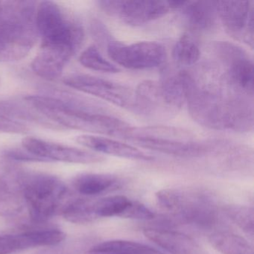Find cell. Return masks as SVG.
<instances>
[{
  "label": "cell",
  "instance_id": "6da1fadb",
  "mask_svg": "<svg viewBox=\"0 0 254 254\" xmlns=\"http://www.w3.org/2000/svg\"><path fill=\"white\" fill-rule=\"evenodd\" d=\"M209 72V78L199 79L182 71L191 117L200 126L214 130H252V97L236 88L225 73L221 75L213 69Z\"/></svg>",
  "mask_w": 254,
  "mask_h": 254
},
{
  "label": "cell",
  "instance_id": "7a4b0ae2",
  "mask_svg": "<svg viewBox=\"0 0 254 254\" xmlns=\"http://www.w3.org/2000/svg\"><path fill=\"white\" fill-rule=\"evenodd\" d=\"M35 26L42 44L32 62V70L44 79H57L82 46L84 29L79 22L52 1L37 5Z\"/></svg>",
  "mask_w": 254,
  "mask_h": 254
},
{
  "label": "cell",
  "instance_id": "3957f363",
  "mask_svg": "<svg viewBox=\"0 0 254 254\" xmlns=\"http://www.w3.org/2000/svg\"><path fill=\"white\" fill-rule=\"evenodd\" d=\"M26 103L62 128L125 139L130 129L126 122L106 114L102 107L68 92L28 96Z\"/></svg>",
  "mask_w": 254,
  "mask_h": 254
},
{
  "label": "cell",
  "instance_id": "277c9868",
  "mask_svg": "<svg viewBox=\"0 0 254 254\" xmlns=\"http://www.w3.org/2000/svg\"><path fill=\"white\" fill-rule=\"evenodd\" d=\"M36 2H0V62L24 59L38 40Z\"/></svg>",
  "mask_w": 254,
  "mask_h": 254
},
{
  "label": "cell",
  "instance_id": "5b68a950",
  "mask_svg": "<svg viewBox=\"0 0 254 254\" xmlns=\"http://www.w3.org/2000/svg\"><path fill=\"white\" fill-rule=\"evenodd\" d=\"M23 184L25 205L34 222H46L62 213L71 200L66 184L53 175L25 169Z\"/></svg>",
  "mask_w": 254,
  "mask_h": 254
},
{
  "label": "cell",
  "instance_id": "8992f818",
  "mask_svg": "<svg viewBox=\"0 0 254 254\" xmlns=\"http://www.w3.org/2000/svg\"><path fill=\"white\" fill-rule=\"evenodd\" d=\"M160 207L181 221L201 228H210L217 222L216 206L208 194L180 189H163L156 193Z\"/></svg>",
  "mask_w": 254,
  "mask_h": 254
},
{
  "label": "cell",
  "instance_id": "52a82bcc",
  "mask_svg": "<svg viewBox=\"0 0 254 254\" xmlns=\"http://www.w3.org/2000/svg\"><path fill=\"white\" fill-rule=\"evenodd\" d=\"M126 139L157 152L179 157H197L207 151V145L193 141L187 132L172 127H131Z\"/></svg>",
  "mask_w": 254,
  "mask_h": 254
},
{
  "label": "cell",
  "instance_id": "ba28073f",
  "mask_svg": "<svg viewBox=\"0 0 254 254\" xmlns=\"http://www.w3.org/2000/svg\"><path fill=\"white\" fill-rule=\"evenodd\" d=\"M64 82L71 88L137 114L136 91L127 86L84 74H72Z\"/></svg>",
  "mask_w": 254,
  "mask_h": 254
},
{
  "label": "cell",
  "instance_id": "9c48e42d",
  "mask_svg": "<svg viewBox=\"0 0 254 254\" xmlns=\"http://www.w3.org/2000/svg\"><path fill=\"white\" fill-rule=\"evenodd\" d=\"M107 51L117 64L134 70L158 67L166 59L165 47L152 41L126 44L112 40L107 44Z\"/></svg>",
  "mask_w": 254,
  "mask_h": 254
},
{
  "label": "cell",
  "instance_id": "30bf717a",
  "mask_svg": "<svg viewBox=\"0 0 254 254\" xmlns=\"http://www.w3.org/2000/svg\"><path fill=\"white\" fill-rule=\"evenodd\" d=\"M98 4L107 14L133 26L154 21L172 10L169 1L111 0L99 1Z\"/></svg>",
  "mask_w": 254,
  "mask_h": 254
},
{
  "label": "cell",
  "instance_id": "8fae6325",
  "mask_svg": "<svg viewBox=\"0 0 254 254\" xmlns=\"http://www.w3.org/2000/svg\"><path fill=\"white\" fill-rule=\"evenodd\" d=\"M218 59L226 68V75L232 84L248 96L254 95V64L241 47L228 42L214 44Z\"/></svg>",
  "mask_w": 254,
  "mask_h": 254
},
{
  "label": "cell",
  "instance_id": "7c38bea8",
  "mask_svg": "<svg viewBox=\"0 0 254 254\" xmlns=\"http://www.w3.org/2000/svg\"><path fill=\"white\" fill-rule=\"evenodd\" d=\"M18 163L0 155V216L12 218L24 209L23 173Z\"/></svg>",
  "mask_w": 254,
  "mask_h": 254
},
{
  "label": "cell",
  "instance_id": "4fadbf2b",
  "mask_svg": "<svg viewBox=\"0 0 254 254\" xmlns=\"http://www.w3.org/2000/svg\"><path fill=\"white\" fill-rule=\"evenodd\" d=\"M216 9L226 31L236 40L253 47L254 5L249 1H217Z\"/></svg>",
  "mask_w": 254,
  "mask_h": 254
},
{
  "label": "cell",
  "instance_id": "5bb4252c",
  "mask_svg": "<svg viewBox=\"0 0 254 254\" xmlns=\"http://www.w3.org/2000/svg\"><path fill=\"white\" fill-rule=\"evenodd\" d=\"M22 145L26 151L46 162L94 164L105 160L102 156L95 153L38 138H24L22 141Z\"/></svg>",
  "mask_w": 254,
  "mask_h": 254
},
{
  "label": "cell",
  "instance_id": "9a60e30c",
  "mask_svg": "<svg viewBox=\"0 0 254 254\" xmlns=\"http://www.w3.org/2000/svg\"><path fill=\"white\" fill-rule=\"evenodd\" d=\"M65 237V233L57 229L0 236V254H11L39 247L53 246L63 242Z\"/></svg>",
  "mask_w": 254,
  "mask_h": 254
},
{
  "label": "cell",
  "instance_id": "2e32d148",
  "mask_svg": "<svg viewBox=\"0 0 254 254\" xmlns=\"http://www.w3.org/2000/svg\"><path fill=\"white\" fill-rule=\"evenodd\" d=\"M147 239L170 254H205L201 247L190 236L175 230L146 228Z\"/></svg>",
  "mask_w": 254,
  "mask_h": 254
},
{
  "label": "cell",
  "instance_id": "e0dca14e",
  "mask_svg": "<svg viewBox=\"0 0 254 254\" xmlns=\"http://www.w3.org/2000/svg\"><path fill=\"white\" fill-rule=\"evenodd\" d=\"M75 141L79 145L90 148L96 152L109 154L130 160L151 161L154 157L148 155L133 145L96 135L83 134L77 136Z\"/></svg>",
  "mask_w": 254,
  "mask_h": 254
},
{
  "label": "cell",
  "instance_id": "ac0fdd59",
  "mask_svg": "<svg viewBox=\"0 0 254 254\" xmlns=\"http://www.w3.org/2000/svg\"><path fill=\"white\" fill-rule=\"evenodd\" d=\"M179 11L190 29L196 31L210 30L216 20V2L184 1Z\"/></svg>",
  "mask_w": 254,
  "mask_h": 254
},
{
  "label": "cell",
  "instance_id": "d6986e66",
  "mask_svg": "<svg viewBox=\"0 0 254 254\" xmlns=\"http://www.w3.org/2000/svg\"><path fill=\"white\" fill-rule=\"evenodd\" d=\"M118 184V179L116 177L108 174H80L72 181L74 190L86 196L103 194L113 190Z\"/></svg>",
  "mask_w": 254,
  "mask_h": 254
},
{
  "label": "cell",
  "instance_id": "ffe728a7",
  "mask_svg": "<svg viewBox=\"0 0 254 254\" xmlns=\"http://www.w3.org/2000/svg\"><path fill=\"white\" fill-rule=\"evenodd\" d=\"M131 203L132 200L124 195L108 196L96 200H87V212L92 221L100 218H123Z\"/></svg>",
  "mask_w": 254,
  "mask_h": 254
},
{
  "label": "cell",
  "instance_id": "44dd1931",
  "mask_svg": "<svg viewBox=\"0 0 254 254\" xmlns=\"http://www.w3.org/2000/svg\"><path fill=\"white\" fill-rule=\"evenodd\" d=\"M0 114L17 122H19L18 120H25L47 128L54 130L64 129L47 120L33 108L31 110V107L30 108H26L23 105L12 101H0Z\"/></svg>",
  "mask_w": 254,
  "mask_h": 254
},
{
  "label": "cell",
  "instance_id": "7402d4cb",
  "mask_svg": "<svg viewBox=\"0 0 254 254\" xmlns=\"http://www.w3.org/2000/svg\"><path fill=\"white\" fill-rule=\"evenodd\" d=\"M209 242L222 254H254L249 242L242 236L229 232H215L209 236Z\"/></svg>",
  "mask_w": 254,
  "mask_h": 254
},
{
  "label": "cell",
  "instance_id": "603a6c76",
  "mask_svg": "<svg viewBox=\"0 0 254 254\" xmlns=\"http://www.w3.org/2000/svg\"><path fill=\"white\" fill-rule=\"evenodd\" d=\"M90 253H106L119 254H164L158 250L137 242L126 240H111L98 244L90 249Z\"/></svg>",
  "mask_w": 254,
  "mask_h": 254
},
{
  "label": "cell",
  "instance_id": "cb8c5ba5",
  "mask_svg": "<svg viewBox=\"0 0 254 254\" xmlns=\"http://www.w3.org/2000/svg\"><path fill=\"white\" fill-rule=\"evenodd\" d=\"M200 52L196 41L189 33H184L174 46L172 57L178 66H190L200 59Z\"/></svg>",
  "mask_w": 254,
  "mask_h": 254
},
{
  "label": "cell",
  "instance_id": "d4e9b609",
  "mask_svg": "<svg viewBox=\"0 0 254 254\" xmlns=\"http://www.w3.org/2000/svg\"><path fill=\"white\" fill-rule=\"evenodd\" d=\"M229 219L251 238L254 235V209L245 205L230 204L224 207Z\"/></svg>",
  "mask_w": 254,
  "mask_h": 254
},
{
  "label": "cell",
  "instance_id": "484cf974",
  "mask_svg": "<svg viewBox=\"0 0 254 254\" xmlns=\"http://www.w3.org/2000/svg\"><path fill=\"white\" fill-rule=\"evenodd\" d=\"M79 62L84 67L105 73H117L120 68L105 59L96 46L92 45L86 49L79 58Z\"/></svg>",
  "mask_w": 254,
  "mask_h": 254
},
{
  "label": "cell",
  "instance_id": "4316f807",
  "mask_svg": "<svg viewBox=\"0 0 254 254\" xmlns=\"http://www.w3.org/2000/svg\"><path fill=\"white\" fill-rule=\"evenodd\" d=\"M155 217L154 212L145 205L136 200H132L131 204L129 206L123 218H130V219L136 220H148L153 219Z\"/></svg>",
  "mask_w": 254,
  "mask_h": 254
},
{
  "label": "cell",
  "instance_id": "83f0119b",
  "mask_svg": "<svg viewBox=\"0 0 254 254\" xmlns=\"http://www.w3.org/2000/svg\"><path fill=\"white\" fill-rule=\"evenodd\" d=\"M1 156L6 157L13 161L17 162H46L45 160L31 154L26 149L7 148L1 152Z\"/></svg>",
  "mask_w": 254,
  "mask_h": 254
},
{
  "label": "cell",
  "instance_id": "f1b7e54d",
  "mask_svg": "<svg viewBox=\"0 0 254 254\" xmlns=\"http://www.w3.org/2000/svg\"><path fill=\"white\" fill-rule=\"evenodd\" d=\"M28 131L29 128L23 123L0 114V133H26Z\"/></svg>",
  "mask_w": 254,
  "mask_h": 254
},
{
  "label": "cell",
  "instance_id": "f546056e",
  "mask_svg": "<svg viewBox=\"0 0 254 254\" xmlns=\"http://www.w3.org/2000/svg\"><path fill=\"white\" fill-rule=\"evenodd\" d=\"M91 29L93 38L97 42L101 43V44L106 43L108 44L110 41H112L109 32L107 30L103 23L101 22L94 20L91 23Z\"/></svg>",
  "mask_w": 254,
  "mask_h": 254
},
{
  "label": "cell",
  "instance_id": "4dcf8cb0",
  "mask_svg": "<svg viewBox=\"0 0 254 254\" xmlns=\"http://www.w3.org/2000/svg\"><path fill=\"white\" fill-rule=\"evenodd\" d=\"M90 254H106V253H90Z\"/></svg>",
  "mask_w": 254,
  "mask_h": 254
}]
</instances>
